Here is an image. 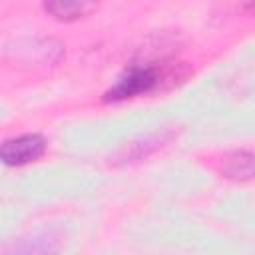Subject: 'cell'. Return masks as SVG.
<instances>
[{
  "label": "cell",
  "instance_id": "cell-1",
  "mask_svg": "<svg viewBox=\"0 0 255 255\" xmlns=\"http://www.w3.org/2000/svg\"><path fill=\"white\" fill-rule=\"evenodd\" d=\"M173 78H183V76H177V72L173 74L169 68L161 64H133L104 94V102H124L137 98L141 94H149Z\"/></svg>",
  "mask_w": 255,
  "mask_h": 255
},
{
  "label": "cell",
  "instance_id": "cell-5",
  "mask_svg": "<svg viewBox=\"0 0 255 255\" xmlns=\"http://www.w3.org/2000/svg\"><path fill=\"white\" fill-rule=\"evenodd\" d=\"M44 10L58 20L72 22V20H80V18L88 16L90 12H94L96 4L84 2V0H56V2H46Z\"/></svg>",
  "mask_w": 255,
  "mask_h": 255
},
{
  "label": "cell",
  "instance_id": "cell-4",
  "mask_svg": "<svg viewBox=\"0 0 255 255\" xmlns=\"http://www.w3.org/2000/svg\"><path fill=\"white\" fill-rule=\"evenodd\" d=\"M223 177L233 181H249L253 177V153L251 151H229L221 157L219 165Z\"/></svg>",
  "mask_w": 255,
  "mask_h": 255
},
{
  "label": "cell",
  "instance_id": "cell-2",
  "mask_svg": "<svg viewBox=\"0 0 255 255\" xmlns=\"http://www.w3.org/2000/svg\"><path fill=\"white\" fill-rule=\"evenodd\" d=\"M48 141L40 133H22L16 137H8L0 143V161L10 167L26 165L44 155Z\"/></svg>",
  "mask_w": 255,
  "mask_h": 255
},
{
  "label": "cell",
  "instance_id": "cell-3",
  "mask_svg": "<svg viewBox=\"0 0 255 255\" xmlns=\"http://www.w3.org/2000/svg\"><path fill=\"white\" fill-rule=\"evenodd\" d=\"M64 243V233L60 229H44L32 237L12 243L2 255H56Z\"/></svg>",
  "mask_w": 255,
  "mask_h": 255
}]
</instances>
